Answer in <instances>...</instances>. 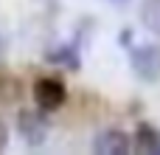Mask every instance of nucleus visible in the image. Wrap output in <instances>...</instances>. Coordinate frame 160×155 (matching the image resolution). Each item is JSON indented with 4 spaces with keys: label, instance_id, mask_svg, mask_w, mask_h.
Listing matches in <instances>:
<instances>
[{
    "label": "nucleus",
    "instance_id": "obj_1",
    "mask_svg": "<svg viewBox=\"0 0 160 155\" xmlns=\"http://www.w3.org/2000/svg\"><path fill=\"white\" fill-rule=\"evenodd\" d=\"M129 68L143 82L160 79V45H138L129 51Z\"/></svg>",
    "mask_w": 160,
    "mask_h": 155
},
{
    "label": "nucleus",
    "instance_id": "obj_2",
    "mask_svg": "<svg viewBox=\"0 0 160 155\" xmlns=\"http://www.w3.org/2000/svg\"><path fill=\"white\" fill-rule=\"evenodd\" d=\"M48 130H51V124L45 119V110H20L17 113V133L22 136L25 144H31V147L45 144Z\"/></svg>",
    "mask_w": 160,
    "mask_h": 155
},
{
    "label": "nucleus",
    "instance_id": "obj_3",
    "mask_svg": "<svg viewBox=\"0 0 160 155\" xmlns=\"http://www.w3.org/2000/svg\"><path fill=\"white\" fill-rule=\"evenodd\" d=\"M65 99H68V90H65V85L59 79L45 76V79H37L34 82V102H37L39 110H45V113L48 110H56V107L65 104Z\"/></svg>",
    "mask_w": 160,
    "mask_h": 155
},
{
    "label": "nucleus",
    "instance_id": "obj_4",
    "mask_svg": "<svg viewBox=\"0 0 160 155\" xmlns=\"http://www.w3.org/2000/svg\"><path fill=\"white\" fill-rule=\"evenodd\" d=\"M129 150H132V144H129L127 133L124 130H115V127L101 130L93 138V152H98V155H127Z\"/></svg>",
    "mask_w": 160,
    "mask_h": 155
},
{
    "label": "nucleus",
    "instance_id": "obj_5",
    "mask_svg": "<svg viewBox=\"0 0 160 155\" xmlns=\"http://www.w3.org/2000/svg\"><path fill=\"white\" fill-rule=\"evenodd\" d=\"M135 147H138V152H149V155L160 152V133L152 124H141L135 130Z\"/></svg>",
    "mask_w": 160,
    "mask_h": 155
},
{
    "label": "nucleus",
    "instance_id": "obj_6",
    "mask_svg": "<svg viewBox=\"0 0 160 155\" xmlns=\"http://www.w3.org/2000/svg\"><path fill=\"white\" fill-rule=\"evenodd\" d=\"M141 23L146 31L160 37V0H141Z\"/></svg>",
    "mask_w": 160,
    "mask_h": 155
},
{
    "label": "nucleus",
    "instance_id": "obj_7",
    "mask_svg": "<svg viewBox=\"0 0 160 155\" xmlns=\"http://www.w3.org/2000/svg\"><path fill=\"white\" fill-rule=\"evenodd\" d=\"M6 144H8V127H6L3 119H0V150H6Z\"/></svg>",
    "mask_w": 160,
    "mask_h": 155
},
{
    "label": "nucleus",
    "instance_id": "obj_8",
    "mask_svg": "<svg viewBox=\"0 0 160 155\" xmlns=\"http://www.w3.org/2000/svg\"><path fill=\"white\" fill-rule=\"evenodd\" d=\"M110 3H115V6H124V3H127V0H110Z\"/></svg>",
    "mask_w": 160,
    "mask_h": 155
}]
</instances>
